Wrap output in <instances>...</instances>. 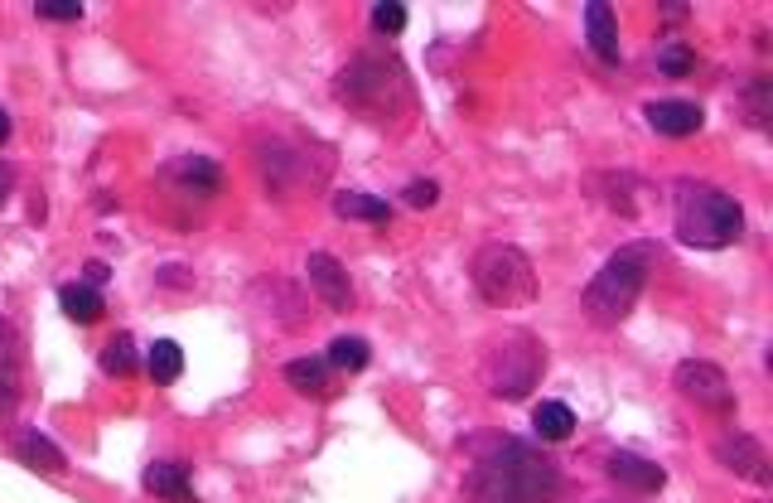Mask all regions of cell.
I'll return each instance as SVG.
<instances>
[{"mask_svg": "<svg viewBox=\"0 0 773 503\" xmlns=\"http://www.w3.org/2000/svg\"><path fill=\"white\" fill-rule=\"evenodd\" d=\"M59 306H63V315H69L73 325H97L102 315H106L102 290H97V286H87V281H69V286H59Z\"/></svg>", "mask_w": 773, "mask_h": 503, "instance_id": "obj_15", "label": "cell"}, {"mask_svg": "<svg viewBox=\"0 0 773 503\" xmlns=\"http://www.w3.org/2000/svg\"><path fill=\"white\" fill-rule=\"evenodd\" d=\"M648 126L658 131V136H697V131L705 126V116L697 102H682V97H658L648 102Z\"/></svg>", "mask_w": 773, "mask_h": 503, "instance_id": "obj_10", "label": "cell"}, {"mask_svg": "<svg viewBox=\"0 0 773 503\" xmlns=\"http://www.w3.org/2000/svg\"><path fill=\"white\" fill-rule=\"evenodd\" d=\"M145 489L155 499H169V503H198L194 484H189V470L175 465V460H159V465L145 470Z\"/></svg>", "mask_w": 773, "mask_h": 503, "instance_id": "obj_13", "label": "cell"}, {"mask_svg": "<svg viewBox=\"0 0 773 503\" xmlns=\"http://www.w3.org/2000/svg\"><path fill=\"white\" fill-rule=\"evenodd\" d=\"M711 450H715V460H721L730 474H740V480H750V484H759V489L773 484L769 450L759 445V435H750V431H721Z\"/></svg>", "mask_w": 773, "mask_h": 503, "instance_id": "obj_8", "label": "cell"}, {"mask_svg": "<svg viewBox=\"0 0 773 503\" xmlns=\"http://www.w3.org/2000/svg\"><path fill=\"white\" fill-rule=\"evenodd\" d=\"M372 30H378V34H402L406 30V6H396V0L372 6Z\"/></svg>", "mask_w": 773, "mask_h": 503, "instance_id": "obj_23", "label": "cell"}, {"mask_svg": "<svg viewBox=\"0 0 773 503\" xmlns=\"http://www.w3.org/2000/svg\"><path fill=\"white\" fill-rule=\"evenodd\" d=\"M34 16L39 20H83V6L78 0H39Z\"/></svg>", "mask_w": 773, "mask_h": 503, "instance_id": "obj_25", "label": "cell"}, {"mask_svg": "<svg viewBox=\"0 0 773 503\" xmlns=\"http://www.w3.org/2000/svg\"><path fill=\"white\" fill-rule=\"evenodd\" d=\"M658 69L672 73V78H682V73L697 69V54H691L687 44H662V49H658Z\"/></svg>", "mask_w": 773, "mask_h": 503, "instance_id": "obj_24", "label": "cell"}, {"mask_svg": "<svg viewBox=\"0 0 773 503\" xmlns=\"http://www.w3.org/2000/svg\"><path fill=\"white\" fill-rule=\"evenodd\" d=\"M672 388L682 392L691 407H701V412H730V407H735V388H730L725 368H715L705 359H682V363H677Z\"/></svg>", "mask_w": 773, "mask_h": 503, "instance_id": "obj_7", "label": "cell"}, {"mask_svg": "<svg viewBox=\"0 0 773 503\" xmlns=\"http://www.w3.org/2000/svg\"><path fill=\"white\" fill-rule=\"evenodd\" d=\"M305 281H310V290L319 300H324L329 310H349L353 306V281H349V271H343V261L339 257H329V252H310L305 257Z\"/></svg>", "mask_w": 773, "mask_h": 503, "instance_id": "obj_9", "label": "cell"}, {"mask_svg": "<svg viewBox=\"0 0 773 503\" xmlns=\"http://www.w3.org/2000/svg\"><path fill=\"white\" fill-rule=\"evenodd\" d=\"M546 373V343L537 335H527V329H517L503 343H493V353L484 359V382L493 397H503V402H523V397L537 388Z\"/></svg>", "mask_w": 773, "mask_h": 503, "instance_id": "obj_6", "label": "cell"}, {"mask_svg": "<svg viewBox=\"0 0 773 503\" xmlns=\"http://www.w3.org/2000/svg\"><path fill=\"white\" fill-rule=\"evenodd\" d=\"M159 281H165V286H189V281H184V267H165V276H159Z\"/></svg>", "mask_w": 773, "mask_h": 503, "instance_id": "obj_30", "label": "cell"}, {"mask_svg": "<svg viewBox=\"0 0 773 503\" xmlns=\"http://www.w3.org/2000/svg\"><path fill=\"white\" fill-rule=\"evenodd\" d=\"M648 267H652V247H643V243L619 247L615 257L595 271V281L585 286V296H580L585 315H590L595 325H619L623 315L638 306V296H643Z\"/></svg>", "mask_w": 773, "mask_h": 503, "instance_id": "obj_4", "label": "cell"}, {"mask_svg": "<svg viewBox=\"0 0 773 503\" xmlns=\"http://www.w3.org/2000/svg\"><path fill=\"white\" fill-rule=\"evenodd\" d=\"M474 290L493 310H517L537 296V267L523 247L513 243H488L474 257Z\"/></svg>", "mask_w": 773, "mask_h": 503, "instance_id": "obj_5", "label": "cell"}, {"mask_svg": "<svg viewBox=\"0 0 773 503\" xmlns=\"http://www.w3.org/2000/svg\"><path fill=\"white\" fill-rule=\"evenodd\" d=\"M102 373H112V378H131V373H136V339H131V335H112V339H106Z\"/></svg>", "mask_w": 773, "mask_h": 503, "instance_id": "obj_22", "label": "cell"}, {"mask_svg": "<svg viewBox=\"0 0 773 503\" xmlns=\"http://www.w3.org/2000/svg\"><path fill=\"white\" fill-rule=\"evenodd\" d=\"M16 402H20L16 388H10V382H0V417H10V412H16Z\"/></svg>", "mask_w": 773, "mask_h": 503, "instance_id": "obj_28", "label": "cell"}, {"mask_svg": "<svg viewBox=\"0 0 773 503\" xmlns=\"http://www.w3.org/2000/svg\"><path fill=\"white\" fill-rule=\"evenodd\" d=\"M10 184H16V179H10V170L0 165V208H6V198H10Z\"/></svg>", "mask_w": 773, "mask_h": 503, "instance_id": "obj_31", "label": "cell"}, {"mask_svg": "<svg viewBox=\"0 0 773 503\" xmlns=\"http://www.w3.org/2000/svg\"><path fill=\"white\" fill-rule=\"evenodd\" d=\"M10 450H16V460H24L30 470H44V474L69 470V455H63V450L53 445L44 431H34V427H20L16 435H10Z\"/></svg>", "mask_w": 773, "mask_h": 503, "instance_id": "obj_12", "label": "cell"}, {"mask_svg": "<svg viewBox=\"0 0 773 503\" xmlns=\"http://www.w3.org/2000/svg\"><path fill=\"white\" fill-rule=\"evenodd\" d=\"M324 363L343 368V373H363V368L372 363V349H368V339H358V335H339L334 343H329Z\"/></svg>", "mask_w": 773, "mask_h": 503, "instance_id": "obj_20", "label": "cell"}, {"mask_svg": "<svg viewBox=\"0 0 773 503\" xmlns=\"http://www.w3.org/2000/svg\"><path fill=\"white\" fill-rule=\"evenodd\" d=\"M286 382L305 397H324L329 392V363L324 359H290L286 363Z\"/></svg>", "mask_w": 773, "mask_h": 503, "instance_id": "obj_19", "label": "cell"}, {"mask_svg": "<svg viewBox=\"0 0 773 503\" xmlns=\"http://www.w3.org/2000/svg\"><path fill=\"white\" fill-rule=\"evenodd\" d=\"M474 503H552L561 494V465L527 441H493L470 470Z\"/></svg>", "mask_w": 773, "mask_h": 503, "instance_id": "obj_1", "label": "cell"}, {"mask_svg": "<svg viewBox=\"0 0 773 503\" xmlns=\"http://www.w3.org/2000/svg\"><path fill=\"white\" fill-rule=\"evenodd\" d=\"M609 480L623 489H638V494H658V489L668 484V470H662L658 460L633 455V450H615V455H609Z\"/></svg>", "mask_w": 773, "mask_h": 503, "instance_id": "obj_11", "label": "cell"}, {"mask_svg": "<svg viewBox=\"0 0 773 503\" xmlns=\"http://www.w3.org/2000/svg\"><path fill=\"white\" fill-rule=\"evenodd\" d=\"M145 368H151V378L159 388H169V382H179V373H184V349L175 339H155L151 353H145Z\"/></svg>", "mask_w": 773, "mask_h": 503, "instance_id": "obj_18", "label": "cell"}, {"mask_svg": "<svg viewBox=\"0 0 773 503\" xmlns=\"http://www.w3.org/2000/svg\"><path fill=\"white\" fill-rule=\"evenodd\" d=\"M672 223H677V237L691 247H730L740 243L744 233V208L735 194L715 189V184H701V179H682L672 189Z\"/></svg>", "mask_w": 773, "mask_h": 503, "instance_id": "obj_3", "label": "cell"}, {"mask_svg": "<svg viewBox=\"0 0 773 503\" xmlns=\"http://www.w3.org/2000/svg\"><path fill=\"white\" fill-rule=\"evenodd\" d=\"M6 349H10V325L0 320V353H6Z\"/></svg>", "mask_w": 773, "mask_h": 503, "instance_id": "obj_33", "label": "cell"}, {"mask_svg": "<svg viewBox=\"0 0 773 503\" xmlns=\"http://www.w3.org/2000/svg\"><path fill=\"white\" fill-rule=\"evenodd\" d=\"M532 431H537L542 441H566V435L576 431V412H570L566 402H542V407H532Z\"/></svg>", "mask_w": 773, "mask_h": 503, "instance_id": "obj_17", "label": "cell"}, {"mask_svg": "<svg viewBox=\"0 0 773 503\" xmlns=\"http://www.w3.org/2000/svg\"><path fill=\"white\" fill-rule=\"evenodd\" d=\"M106 276H112V271H106V261H87V286H97V290H102Z\"/></svg>", "mask_w": 773, "mask_h": 503, "instance_id": "obj_29", "label": "cell"}, {"mask_svg": "<svg viewBox=\"0 0 773 503\" xmlns=\"http://www.w3.org/2000/svg\"><path fill=\"white\" fill-rule=\"evenodd\" d=\"M184 189H194V194H218V184H223V175H218V165L208 161V155H184V161L169 170Z\"/></svg>", "mask_w": 773, "mask_h": 503, "instance_id": "obj_16", "label": "cell"}, {"mask_svg": "<svg viewBox=\"0 0 773 503\" xmlns=\"http://www.w3.org/2000/svg\"><path fill=\"white\" fill-rule=\"evenodd\" d=\"M334 214L339 218H358V223H386V218H392V208H386V198H372V194H339Z\"/></svg>", "mask_w": 773, "mask_h": 503, "instance_id": "obj_21", "label": "cell"}, {"mask_svg": "<svg viewBox=\"0 0 773 503\" xmlns=\"http://www.w3.org/2000/svg\"><path fill=\"white\" fill-rule=\"evenodd\" d=\"M10 131H16V122H10V112H6V107H0V145H6V141H10Z\"/></svg>", "mask_w": 773, "mask_h": 503, "instance_id": "obj_32", "label": "cell"}, {"mask_svg": "<svg viewBox=\"0 0 773 503\" xmlns=\"http://www.w3.org/2000/svg\"><path fill=\"white\" fill-rule=\"evenodd\" d=\"M402 198H406V204H411V208H431V204H435V198H440V184H435V179H411V184H406V194H402Z\"/></svg>", "mask_w": 773, "mask_h": 503, "instance_id": "obj_27", "label": "cell"}, {"mask_svg": "<svg viewBox=\"0 0 773 503\" xmlns=\"http://www.w3.org/2000/svg\"><path fill=\"white\" fill-rule=\"evenodd\" d=\"M585 34H590V49L605 63H619V24H615V10L605 0L585 6Z\"/></svg>", "mask_w": 773, "mask_h": 503, "instance_id": "obj_14", "label": "cell"}, {"mask_svg": "<svg viewBox=\"0 0 773 503\" xmlns=\"http://www.w3.org/2000/svg\"><path fill=\"white\" fill-rule=\"evenodd\" d=\"M334 97L372 126L402 122V116H411V102H416L411 97L406 69L386 54H358L349 69L334 78Z\"/></svg>", "mask_w": 773, "mask_h": 503, "instance_id": "obj_2", "label": "cell"}, {"mask_svg": "<svg viewBox=\"0 0 773 503\" xmlns=\"http://www.w3.org/2000/svg\"><path fill=\"white\" fill-rule=\"evenodd\" d=\"M744 102H750L754 122H759V126H769V78H754L750 92H744Z\"/></svg>", "mask_w": 773, "mask_h": 503, "instance_id": "obj_26", "label": "cell"}]
</instances>
